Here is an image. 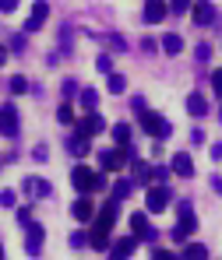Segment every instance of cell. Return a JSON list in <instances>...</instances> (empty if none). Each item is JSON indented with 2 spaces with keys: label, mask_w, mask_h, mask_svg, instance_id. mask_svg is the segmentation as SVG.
I'll use <instances>...</instances> for the list:
<instances>
[{
  "label": "cell",
  "mask_w": 222,
  "mask_h": 260,
  "mask_svg": "<svg viewBox=\"0 0 222 260\" xmlns=\"http://www.w3.org/2000/svg\"><path fill=\"white\" fill-rule=\"evenodd\" d=\"M78 99H81L85 113H92V109L99 106V91H95V88H81V91H78Z\"/></svg>",
  "instance_id": "cell-24"
},
{
  "label": "cell",
  "mask_w": 222,
  "mask_h": 260,
  "mask_svg": "<svg viewBox=\"0 0 222 260\" xmlns=\"http://www.w3.org/2000/svg\"><path fill=\"white\" fill-rule=\"evenodd\" d=\"M190 21H194V25H201V28H205V25H212V21H215V7H212L208 0H198V4H194V11H190Z\"/></svg>",
  "instance_id": "cell-10"
},
{
  "label": "cell",
  "mask_w": 222,
  "mask_h": 260,
  "mask_svg": "<svg viewBox=\"0 0 222 260\" xmlns=\"http://www.w3.org/2000/svg\"><path fill=\"white\" fill-rule=\"evenodd\" d=\"M124 162H127V151L117 144V148H106V151H99V166H102V173H120L124 169Z\"/></svg>",
  "instance_id": "cell-7"
},
{
  "label": "cell",
  "mask_w": 222,
  "mask_h": 260,
  "mask_svg": "<svg viewBox=\"0 0 222 260\" xmlns=\"http://www.w3.org/2000/svg\"><path fill=\"white\" fill-rule=\"evenodd\" d=\"M109 46H113V49H124L127 43H124V36H109Z\"/></svg>",
  "instance_id": "cell-41"
},
{
  "label": "cell",
  "mask_w": 222,
  "mask_h": 260,
  "mask_svg": "<svg viewBox=\"0 0 222 260\" xmlns=\"http://www.w3.org/2000/svg\"><path fill=\"white\" fill-rule=\"evenodd\" d=\"M170 169H173L177 176H183V179H190V176H194V158H190L187 151H180V155H173Z\"/></svg>",
  "instance_id": "cell-15"
},
{
  "label": "cell",
  "mask_w": 222,
  "mask_h": 260,
  "mask_svg": "<svg viewBox=\"0 0 222 260\" xmlns=\"http://www.w3.org/2000/svg\"><path fill=\"white\" fill-rule=\"evenodd\" d=\"M43 239H46L43 225L32 218V221L25 225V257H39V253H43Z\"/></svg>",
  "instance_id": "cell-6"
},
{
  "label": "cell",
  "mask_w": 222,
  "mask_h": 260,
  "mask_svg": "<svg viewBox=\"0 0 222 260\" xmlns=\"http://www.w3.org/2000/svg\"><path fill=\"white\" fill-rule=\"evenodd\" d=\"M134 250H137V236H124V239H117V243L109 246L113 257H131Z\"/></svg>",
  "instance_id": "cell-18"
},
{
  "label": "cell",
  "mask_w": 222,
  "mask_h": 260,
  "mask_svg": "<svg viewBox=\"0 0 222 260\" xmlns=\"http://www.w3.org/2000/svg\"><path fill=\"white\" fill-rule=\"evenodd\" d=\"M71 215L78 218V221H81V225H85V221H92V218H95V208H92V201H89V197H85V193H81V197H78V201H74V204H71Z\"/></svg>",
  "instance_id": "cell-16"
},
{
  "label": "cell",
  "mask_w": 222,
  "mask_h": 260,
  "mask_svg": "<svg viewBox=\"0 0 222 260\" xmlns=\"http://www.w3.org/2000/svg\"><path fill=\"white\" fill-rule=\"evenodd\" d=\"M180 49H183V39H180L177 32H170V36H162V53H170V56H177Z\"/></svg>",
  "instance_id": "cell-22"
},
{
  "label": "cell",
  "mask_w": 222,
  "mask_h": 260,
  "mask_svg": "<svg viewBox=\"0 0 222 260\" xmlns=\"http://www.w3.org/2000/svg\"><path fill=\"white\" fill-rule=\"evenodd\" d=\"M92 190H106V176H102V173L92 176Z\"/></svg>",
  "instance_id": "cell-40"
},
{
  "label": "cell",
  "mask_w": 222,
  "mask_h": 260,
  "mask_svg": "<svg viewBox=\"0 0 222 260\" xmlns=\"http://www.w3.org/2000/svg\"><path fill=\"white\" fill-rule=\"evenodd\" d=\"M131 109H134V116H141V113L148 109V102H145L141 95H131Z\"/></svg>",
  "instance_id": "cell-33"
},
{
  "label": "cell",
  "mask_w": 222,
  "mask_h": 260,
  "mask_svg": "<svg viewBox=\"0 0 222 260\" xmlns=\"http://www.w3.org/2000/svg\"><path fill=\"white\" fill-rule=\"evenodd\" d=\"M148 179H152V166L134 162V183H148Z\"/></svg>",
  "instance_id": "cell-26"
},
{
  "label": "cell",
  "mask_w": 222,
  "mask_h": 260,
  "mask_svg": "<svg viewBox=\"0 0 222 260\" xmlns=\"http://www.w3.org/2000/svg\"><path fill=\"white\" fill-rule=\"evenodd\" d=\"M29 221H32V208H18V225L25 229Z\"/></svg>",
  "instance_id": "cell-36"
},
{
  "label": "cell",
  "mask_w": 222,
  "mask_h": 260,
  "mask_svg": "<svg viewBox=\"0 0 222 260\" xmlns=\"http://www.w3.org/2000/svg\"><path fill=\"white\" fill-rule=\"evenodd\" d=\"M194 229H198V218H194L190 201H180V221H177V229L170 232V239H173V243H183V239H187Z\"/></svg>",
  "instance_id": "cell-3"
},
{
  "label": "cell",
  "mask_w": 222,
  "mask_h": 260,
  "mask_svg": "<svg viewBox=\"0 0 222 260\" xmlns=\"http://www.w3.org/2000/svg\"><path fill=\"white\" fill-rule=\"evenodd\" d=\"M113 144H131V123H113Z\"/></svg>",
  "instance_id": "cell-23"
},
{
  "label": "cell",
  "mask_w": 222,
  "mask_h": 260,
  "mask_svg": "<svg viewBox=\"0 0 222 260\" xmlns=\"http://www.w3.org/2000/svg\"><path fill=\"white\" fill-rule=\"evenodd\" d=\"M74 130H78V134H89V137H92V134H102V130H106V120H102V116L92 109L85 120H74Z\"/></svg>",
  "instance_id": "cell-8"
},
{
  "label": "cell",
  "mask_w": 222,
  "mask_h": 260,
  "mask_svg": "<svg viewBox=\"0 0 222 260\" xmlns=\"http://www.w3.org/2000/svg\"><path fill=\"white\" fill-rule=\"evenodd\" d=\"M57 120L67 123V127H74V109H71V106H60V109H57Z\"/></svg>",
  "instance_id": "cell-27"
},
{
  "label": "cell",
  "mask_w": 222,
  "mask_h": 260,
  "mask_svg": "<svg viewBox=\"0 0 222 260\" xmlns=\"http://www.w3.org/2000/svg\"><path fill=\"white\" fill-rule=\"evenodd\" d=\"M46 14H49V4H46V0H36V4H32V14H29V21H25V32H39Z\"/></svg>",
  "instance_id": "cell-9"
},
{
  "label": "cell",
  "mask_w": 222,
  "mask_h": 260,
  "mask_svg": "<svg viewBox=\"0 0 222 260\" xmlns=\"http://www.w3.org/2000/svg\"><path fill=\"white\" fill-rule=\"evenodd\" d=\"M187 113H190V116H205V113H208V102H205V95L190 91V95H187Z\"/></svg>",
  "instance_id": "cell-19"
},
{
  "label": "cell",
  "mask_w": 222,
  "mask_h": 260,
  "mask_svg": "<svg viewBox=\"0 0 222 260\" xmlns=\"http://www.w3.org/2000/svg\"><path fill=\"white\" fill-rule=\"evenodd\" d=\"M212 158H215V162H222V144H212Z\"/></svg>",
  "instance_id": "cell-45"
},
{
  "label": "cell",
  "mask_w": 222,
  "mask_h": 260,
  "mask_svg": "<svg viewBox=\"0 0 222 260\" xmlns=\"http://www.w3.org/2000/svg\"><path fill=\"white\" fill-rule=\"evenodd\" d=\"M190 0H170V14H187Z\"/></svg>",
  "instance_id": "cell-34"
},
{
  "label": "cell",
  "mask_w": 222,
  "mask_h": 260,
  "mask_svg": "<svg viewBox=\"0 0 222 260\" xmlns=\"http://www.w3.org/2000/svg\"><path fill=\"white\" fill-rule=\"evenodd\" d=\"M134 193V179H117L113 183V201H127Z\"/></svg>",
  "instance_id": "cell-21"
},
{
  "label": "cell",
  "mask_w": 222,
  "mask_h": 260,
  "mask_svg": "<svg viewBox=\"0 0 222 260\" xmlns=\"http://www.w3.org/2000/svg\"><path fill=\"white\" fill-rule=\"evenodd\" d=\"M21 46H25V39H21V36H14V39H11V49H14V53H21Z\"/></svg>",
  "instance_id": "cell-42"
},
{
  "label": "cell",
  "mask_w": 222,
  "mask_h": 260,
  "mask_svg": "<svg viewBox=\"0 0 222 260\" xmlns=\"http://www.w3.org/2000/svg\"><path fill=\"white\" fill-rule=\"evenodd\" d=\"M152 179L155 183H166L170 179V166H152Z\"/></svg>",
  "instance_id": "cell-31"
},
{
  "label": "cell",
  "mask_w": 222,
  "mask_h": 260,
  "mask_svg": "<svg viewBox=\"0 0 222 260\" xmlns=\"http://www.w3.org/2000/svg\"><path fill=\"white\" fill-rule=\"evenodd\" d=\"M152 257H155V260H173V253H166V250H152Z\"/></svg>",
  "instance_id": "cell-44"
},
{
  "label": "cell",
  "mask_w": 222,
  "mask_h": 260,
  "mask_svg": "<svg viewBox=\"0 0 222 260\" xmlns=\"http://www.w3.org/2000/svg\"><path fill=\"white\" fill-rule=\"evenodd\" d=\"M212 186H215V190L222 193V176H212Z\"/></svg>",
  "instance_id": "cell-46"
},
{
  "label": "cell",
  "mask_w": 222,
  "mask_h": 260,
  "mask_svg": "<svg viewBox=\"0 0 222 260\" xmlns=\"http://www.w3.org/2000/svg\"><path fill=\"white\" fill-rule=\"evenodd\" d=\"M131 232L137 236V239H155V229L148 225V215H141V211L131 215Z\"/></svg>",
  "instance_id": "cell-14"
},
{
  "label": "cell",
  "mask_w": 222,
  "mask_h": 260,
  "mask_svg": "<svg viewBox=\"0 0 222 260\" xmlns=\"http://www.w3.org/2000/svg\"><path fill=\"white\" fill-rule=\"evenodd\" d=\"M14 204H18L14 190H4V193H0V208H14Z\"/></svg>",
  "instance_id": "cell-35"
},
{
  "label": "cell",
  "mask_w": 222,
  "mask_h": 260,
  "mask_svg": "<svg viewBox=\"0 0 222 260\" xmlns=\"http://www.w3.org/2000/svg\"><path fill=\"white\" fill-rule=\"evenodd\" d=\"M170 197H173V193H170V186L155 183V186H152V190L145 193V208H148L152 215H162V211L170 208Z\"/></svg>",
  "instance_id": "cell-5"
},
{
  "label": "cell",
  "mask_w": 222,
  "mask_h": 260,
  "mask_svg": "<svg viewBox=\"0 0 222 260\" xmlns=\"http://www.w3.org/2000/svg\"><path fill=\"white\" fill-rule=\"evenodd\" d=\"M11 11H18V0H0V14H11Z\"/></svg>",
  "instance_id": "cell-39"
},
{
  "label": "cell",
  "mask_w": 222,
  "mask_h": 260,
  "mask_svg": "<svg viewBox=\"0 0 222 260\" xmlns=\"http://www.w3.org/2000/svg\"><path fill=\"white\" fill-rule=\"evenodd\" d=\"M183 257H187V260H205V257H208V246L190 243V246H183Z\"/></svg>",
  "instance_id": "cell-25"
},
{
  "label": "cell",
  "mask_w": 222,
  "mask_h": 260,
  "mask_svg": "<svg viewBox=\"0 0 222 260\" xmlns=\"http://www.w3.org/2000/svg\"><path fill=\"white\" fill-rule=\"evenodd\" d=\"M194 56H198V63H208V60H212V46H208V43H198Z\"/></svg>",
  "instance_id": "cell-29"
},
{
  "label": "cell",
  "mask_w": 222,
  "mask_h": 260,
  "mask_svg": "<svg viewBox=\"0 0 222 260\" xmlns=\"http://www.w3.org/2000/svg\"><path fill=\"white\" fill-rule=\"evenodd\" d=\"M67 243H71V250H85V246H89V236H85V232H71Z\"/></svg>",
  "instance_id": "cell-28"
},
{
  "label": "cell",
  "mask_w": 222,
  "mask_h": 260,
  "mask_svg": "<svg viewBox=\"0 0 222 260\" xmlns=\"http://www.w3.org/2000/svg\"><path fill=\"white\" fill-rule=\"evenodd\" d=\"M18 134H21V120H18V106L4 102V106H0V137L14 141Z\"/></svg>",
  "instance_id": "cell-4"
},
{
  "label": "cell",
  "mask_w": 222,
  "mask_h": 260,
  "mask_svg": "<svg viewBox=\"0 0 222 260\" xmlns=\"http://www.w3.org/2000/svg\"><path fill=\"white\" fill-rule=\"evenodd\" d=\"M219 120H222V109H219Z\"/></svg>",
  "instance_id": "cell-49"
},
{
  "label": "cell",
  "mask_w": 222,
  "mask_h": 260,
  "mask_svg": "<svg viewBox=\"0 0 222 260\" xmlns=\"http://www.w3.org/2000/svg\"><path fill=\"white\" fill-rule=\"evenodd\" d=\"M137 120H141V130H145L148 137H155V141H162V137H170V134H173V123H170L162 113H155V109H145Z\"/></svg>",
  "instance_id": "cell-2"
},
{
  "label": "cell",
  "mask_w": 222,
  "mask_h": 260,
  "mask_svg": "<svg viewBox=\"0 0 222 260\" xmlns=\"http://www.w3.org/2000/svg\"><path fill=\"white\" fill-rule=\"evenodd\" d=\"M166 14H170V4L166 0H145V21L148 25H159Z\"/></svg>",
  "instance_id": "cell-11"
},
{
  "label": "cell",
  "mask_w": 222,
  "mask_h": 260,
  "mask_svg": "<svg viewBox=\"0 0 222 260\" xmlns=\"http://www.w3.org/2000/svg\"><path fill=\"white\" fill-rule=\"evenodd\" d=\"M60 91H64V99H71V95L78 91V81H71V78H67V81L60 85Z\"/></svg>",
  "instance_id": "cell-38"
},
{
  "label": "cell",
  "mask_w": 222,
  "mask_h": 260,
  "mask_svg": "<svg viewBox=\"0 0 222 260\" xmlns=\"http://www.w3.org/2000/svg\"><path fill=\"white\" fill-rule=\"evenodd\" d=\"M0 257H4V246H0Z\"/></svg>",
  "instance_id": "cell-48"
},
{
  "label": "cell",
  "mask_w": 222,
  "mask_h": 260,
  "mask_svg": "<svg viewBox=\"0 0 222 260\" xmlns=\"http://www.w3.org/2000/svg\"><path fill=\"white\" fill-rule=\"evenodd\" d=\"M95 67H99V74H109V71H113V60H109V53H102V56L95 60Z\"/></svg>",
  "instance_id": "cell-32"
},
{
  "label": "cell",
  "mask_w": 222,
  "mask_h": 260,
  "mask_svg": "<svg viewBox=\"0 0 222 260\" xmlns=\"http://www.w3.org/2000/svg\"><path fill=\"white\" fill-rule=\"evenodd\" d=\"M67 151H71L74 158H85V155L92 151V141H89V134H78V130H74V134L67 137Z\"/></svg>",
  "instance_id": "cell-12"
},
{
  "label": "cell",
  "mask_w": 222,
  "mask_h": 260,
  "mask_svg": "<svg viewBox=\"0 0 222 260\" xmlns=\"http://www.w3.org/2000/svg\"><path fill=\"white\" fill-rule=\"evenodd\" d=\"M92 169H85V166H74V169H71V186H74V190H78V193H89L92 190Z\"/></svg>",
  "instance_id": "cell-13"
},
{
  "label": "cell",
  "mask_w": 222,
  "mask_h": 260,
  "mask_svg": "<svg viewBox=\"0 0 222 260\" xmlns=\"http://www.w3.org/2000/svg\"><path fill=\"white\" fill-rule=\"evenodd\" d=\"M117 218H120V201H106V208L95 215L92 221V236H89V246L92 250H99V253H109V229L117 225Z\"/></svg>",
  "instance_id": "cell-1"
},
{
  "label": "cell",
  "mask_w": 222,
  "mask_h": 260,
  "mask_svg": "<svg viewBox=\"0 0 222 260\" xmlns=\"http://www.w3.org/2000/svg\"><path fill=\"white\" fill-rule=\"evenodd\" d=\"M212 88H215V95L222 99V67H219V71H212Z\"/></svg>",
  "instance_id": "cell-37"
},
{
  "label": "cell",
  "mask_w": 222,
  "mask_h": 260,
  "mask_svg": "<svg viewBox=\"0 0 222 260\" xmlns=\"http://www.w3.org/2000/svg\"><path fill=\"white\" fill-rule=\"evenodd\" d=\"M32 158H36V162H46V148H43V144H39V148L32 151Z\"/></svg>",
  "instance_id": "cell-43"
},
{
  "label": "cell",
  "mask_w": 222,
  "mask_h": 260,
  "mask_svg": "<svg viewBox=\"0 0 222 260\" xmlns=\"http://www.w3.org/2000/svg\"><path fill=\"white\" fill-rule=\"evenodd\" d=\"M21 190H25V193H32V197H49V190H53V186H49L46 179H39V176H29V179L21 183Z\"/></svg>",
  "instance_id": "cell-17"
},
{
  "label": "cell",
  "mask_w": 222,
  "mask_h": 260,
  "mask_svg": "<svg viewBox=\"0 0 222 260\" xmlns=\"http://www.w3.org/2000/svg\"><path fill=\"white\" fill-rule=\"evenodd\" d=\"M25 91H29V81H25L21 74H18V78H11V95H25Z\"/></svg>",
  "instance_id": "cell-30"
},
{
  "label": "cell",
  "mask_w": 222,
  "mask_h": 260,
  "mask_svg": "<svg viewBox=\"0 0 222 260\" xmlns=\"http://www.w3.org/2000/svg\"><path fill=\"white\" fill-rule=\"evenodd\" d=\"M106 91H109V95H124V91H127V78L109 71V74H106Z\"/></svg>",
  "instance_id": "cell-20"
},
{
  "label": "cell",
  "mask_w": 222,
  "mask_h": 260,
  "mask_svg": "<svg viewBox=\"0 0 222 260\" xmlns=\"http://www.w3.org/2000/svg\"><path fill=\"white\" fill-rule=\"evenodd\" d=\"M7 63V46H0V67Z\"/></svg>",
  "instance_id": "cell-47"
}]
</instances>
